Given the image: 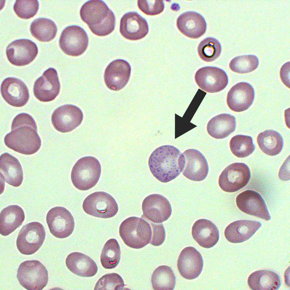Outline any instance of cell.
<instances>
[{
  "instance_id": "obj_9",
  "label": "cell",
  "mask_w": 290,
  "mask_h": 290,
  "mask_svg": "<svg viewBox=\"0 0 290 290\" xmlns=\"http://www.w3.org/2000/svg\"><path fill=\"white\" fill-rule=\"evenodd\" d=\"M251 172L247 165L236 162L226 167L220 175L218 184L223 191L232 193L245 186L251 177Z\"/></svg>"
},
{
  "instance_id": "obj_27",
  "label": "cell",
  "mask_w": 290,
  "mask_h": 290,
  "mask_svg": "<svg viewBox=\"0 0 290 290\" xmlns=\"http://www.w3.org/2000/svg\"><path fill=\"white\" fill-rule=\"evenodd\" d=\"M0 173L1 180L14 187H19L22 183L23 173L21 165L16 158L8 153L0 156Z\"/></svg>"
},
{
  "instance_id": "obj_17",
  "label": "cell",
  "mask_w": 290,
  "mask_h": 290,
  "mask_svg": "<svg viewBox=\"0 0 290 290\" xmlns=\"http://www.w3.org/2000/svg\"><path fill=\"white\" fill-rule=\"evenodd\" d=\"M236 202L238 208L245 213L266 221L271 219L264 200L255 191L248 190L243 192L237 196Z\"/></svg>"
},
{
  "instance_id": "obj_7",
  "label": "cell",
  "mask_w": 290,
  "mask_h": 290,
  "mask_svg": "<svg viewBox=\"0 0 290 290\" xmlns=\"http://www.w3.org/2000/svg\"><path fill=\"white\" fill-rule=\"evenodd\" d=\"M82 207L87 214L105 219L114 217L118 210L115 199L103 191L95 192L88 195L84 199Z\"/></svg>"
},
{
  "instance_id": "obj_33",
  "label": "cell",
  "mask_w": 290,
  "mask_h": 290,
  "mask_svg": "<svg viewBox=\"0 0 290 290\" xmlns=\"http://www.w3.org/2000/svg\"><path fill=\"white\" fill-rule=\"evenodd\" d=\"M30 30L32 35L42 42L50 41L56 36L57 29L52 20L41 17L35 19L31 24Z\"/></svg>"
},
{
  "instance_id": "obj_4",
  "label": "cell",
  "mask_w": 290,
  "mask_h": 290,
  "mask_svg": "<svg viewBox=\"0 0 290 290\" xmlns=\"http://www.w3.org/2000/svg\"><path fill=\"white\" fill-rule=\"evenodd\" d=\"M153 223L142 215L141 217H129L119 226L120 236L128 246L135 249L142 248L150 242Z\"/></svg>"
},
{
  "instance_id": "obj_24",
  "label": "cell",
  "mask_w": 290,
  "mask_h": 290,
  "mask_svg": "<svg viewBox=\"0 0 290 290\" xmlns=\"http://www.w3.org/2000/svg\"><path fill=\"white\" fill-rule=\"evenodd\" d=\"M176 25L179 30L185 36L197 39L205 33L207 25L204 18L194 11L185 12L178 17Z\"/></svg>"
},
{
  "instance_id": "obj_22",
  "label": "cell",
  "mask_w": 290,
  "mask_h": 290,
  "mask_svg": "<svg viewBox=\"0 0 290 290\" xmlns=\"http://www.w3.org/2000/svg\"><path fill=\"white\" fill-rule=\"evenodd\" d=\"M255 92L249 83L239 82L233 86L228 92L226 98L227 104L231 110L236 112L243 111L252 104Z\"/></svg>"
},
{
  "instance_id": "obj_37",
  "label": "cell",
  "mask_w": 290,
  "mask_h": 290,
  "mask_svg": "<svg viewBox=\"0 0 290 290\" xmlns=\"http://www.w3.org/2000/svg\"><path fill=\"white\" fill-rule=\"evenodd\" d=\"M222 51L220 44L215 38L208 37L203 39L197 48L198 55L203 60L212 62L220 56Z\"/></svg>"
},
{
  "instance_id": "obj_36",
  "label": "cell",
  "mask_w": 290,
  "mask_h": 290,
  "mask_svg": "<svg viewBox=\"0 0 290 290\" xmlns=\"http://www.w3.org/2000/svg\"><path fill=\"white\" fill-rule=\"evenodd\" d=\"M229 145L232 153L239 158L249 156L255 148L252 137L242 135H236L232 137L230 141Z\"/></svg>"
},
{
  "instance_id": "obj_43",
  "label": "cell",
  "mask_w": 290,
  "mask_h": 290,
  "mask_svg": "<svg viewBox=\"0 0 290 290\" xmlns=\"http://www.w3.org/2000/svg\"><path fill=\"white\" fill-rule=\"evenodd\" d=\"M286 63L281 67L280 73V77L283 83L289 88V66L287 68L286 67Z\"/></svg>"
},
{
  "instance_id": "obj_13",
  "label": "cell",
  "mask_w": 290,
  "mask_h": 290,
  "mask_svg": "<svg viewBox=\"0 0 290 290\" xmlns=\"http://www.w3.org/2000/svg\"><path fill=\"white\" fill-rule=\"evenodd\" d=\"M83 118V113L79 107L72 104H65L55 110L51 116V121L57 130L66 133L79 126Z\"/></svg>"
},
{
  "instance_id": "obj_16",
  "label": "cell",
  "mask_w": 290,
  "mask_h": 290,
  "mask_svg": "<svg viewBox=\"0 0 290 290\" xmlns=\"http://www.w3.org/2000/svg\"><path fill=\"white\" fill-rule=\"evenodd\" d=\"M60 89L57 72L55 68H50L35 81L33 91L37 99L45 102L54 100L58 95Z\"/></svg>"
},
{
  "instance_id": "obj_2",
  "label": "cell",
  "mask_w": 290,
  "mask_h": 290,
  "mask_svg": "<svg viewBox=\"0 0 290 290\" xmlns=\"http://www.w3.org/2000/svg\"><path fill=\"white\" fill-rule=\"evenodd\" d=\"M148 164L153 176L159 181L166 183L174 179L182 172L183 156L174 146L163 145L151 154Z\"/></svg>"
},
{
  "instance_id": "obj_34",
  "label": "cell",
  "mask_w": 290,
  "mask_h": 290,
  "mask_svg": "<svg viewBox=\"0 0 290 290\" xmlns=\"http://www.w3.org/2000/svg\"><path fill=\"white\" fill-rule=\"evenodd\" d=\"M151 282L155 290H173L176 284V278L171 268L166 265H161L154 271Z\"/></svg>"
},
{
  "instance_id": "obj_40",
  "label": "cell",
  "mask_w": 290,
  "mask_h": 290,
  "mask_svg": "<svg viewBox=\"0 0 290 290\" xmlns=\"http://www.w3.org/2000/svg\"><path fill=\"white\" fill-rule=\"evenodd\" d=\"M124 283L122 277L118 274L112 273L103 276L97 281L95 290L123 289Z\"/></svg>"
},
{
  "instance_id": "obj_5",
  "label": "cell",
  "mask_w": 290,
  "mask_h": 290,
  "mask_svg": "<svg viewBox=\"0 0 290 290\" xmlns=\"http://www.w3.org/2000/svg\"><path fill=\"white\" fill-rule=\"evenodd\" d=\"M101 172V165L97 159L92 156L83 157L73 166L71 174V181L77 189L88 190L96 184Z\"/></svg>"
},
{
  "instance_id": "obj_8",
  "label": "cell",
  "mask_w": 290,
  "mask_h": 290,
  "mask_svg": "<svg viewBox=\"0 0 290 290\" xmlns=\"http://www.w3.org/2000/svg\"><path fill=\"white\" fill-rule=\"evenodd\" d=\"M46 231L42 224L37 222L23 226L16 240L18 249L22 254L30 255L37 252L45 239Z\"/></svg>"
},
{
  "instance_id": "obj_20",
  "label": "cell",
  "mask_w": 290,
  "mask_h": 290,
  "mask_svg": "<svg viewBox=\"0 0 290 290\" xmlns=\"http://www.w3.org/2000/svg\"><path fill=\"white\" fill-rule=\"evenodd\" d=\"M131 71L130 64L122 59H117L110 63L104 73V82L110 89L117 91L123 88L128 83Z\"/></svg>"
},
{
  "instance_id": "obj_12",
  "label": "cell",
  "mask_w": 290,
  "mask_h": 290,
  "mask_svg": "<svg viewBox=\"0 0 290 290\" xmlns=\"http://www.w3.org/2000/svg\"><path fill=\"white\" fill-rule=\"evenodd\" d=\"M195 79L201 89L211 93L224 89L228 82L226 72L222 69L214 66H207L199 69L195 73Z\"/></svg>"
},
{
  "instance_id": "obj_39",
  "label": "cell",
  "mask_w": 290,
  "mask_h": 290,
  "mask_svg": "<svg viewBox=\"0 0 290 290\" xmlns=\"http://www.w3.org/2000/svg\"><path fill=\"white\" fill-rule=\"evenodd\" d=\"M39 3L37 0H17L13 10L20 18L28 19L34 17L37 13Z\"/></svg>"
},
{
  "instance_id": "obj_15",
  "label": "cell",
  "mask_w": 290,
  "mask_h": 290,
  "mask_svg": "<svg viewBox=\"0 0 290 290\" xmlns=\"http://www.w3.org/2000/svg\"><path fill=\"white\" fill-rule=\"evenodd\" d=\"M6 55L12 64L23 66L28 64L36 58L38 53L37 45L31 40L21 39L14 40L7 46Z\"/></svg>"
},
{
  "instance_id": "obj_38",
  "label": "cell",
  "mask_w": 290,
  "mask_h": 290,
  "mask_svg": "<svg viewBox=\"0 0 290 290\" xmlns=\"http://www.w3.org/2000/svg\"><path fill=\"white\" fill-rule=\"evenodd\" d=\"M259 60L254 55H244L233 59L229 64L231 70L240 74H246L254 71L258 67Z\"/></svg>"
},
{
  "instance_id": "obj_25",
  "label": "cell",
  "mask_w": 290,
  "mask_h": 290,
  "mask_svg": "<svg viewBox=\"0 0 290 290\" xmlns=\"http://www.w3.org/2000/svg\"><path fill=\"white\" fill-rule=\"evenodd\" d=\"M259 222L247 220L234 221L226 228L224 234L226 240L234 243H242L251 238L261 226Z\"/></svg>"
},
{
  "instance_id": "obj_42",
  "label": "cell",
  "mask_w": 290,
  "mask_h": 290,
  "mask_svg": "<svg viewBox=\"0 0 290 290\" xmlns=\"http://www.w3.org/2000/svg\"><path fill=\"white\" fill-rule=\"evenodd\" d=\"M153 233L150 243L155 246L161 245L164 241L166 238L165 228L162 223H153Z\"/></svg>"
},
{
  "instance_id": "obj_35",
  "label": "cell",
  "mask_w": 290,
  "mask_h": 290,
  "mask_svg": "<svg viewBox=\"0 0 290 290\" xmlns=\"http://www.w3.org/2000/svg\"><path fill=\"white\" fill-rule=\"evenodd\" d=\"M121 250L117 240L114 238L108 240L104 245L100 256L102 266L106 269L115 268L119 263Z\"/></svg>"
},
{
  "instance_id": "obj_28",
  "label": "cell",
  "mask_w": 290,
  "mask_h": 290,
  "mask_svg": "<svg viewBox=\"0 0 290 290\" xmlns=\"http://www.w3.org/2000/svg\"><path fill=\"white\" fill-rule=\"evenodd\" d=\"M66 266L75 274L82 277H91L97 273L98 268L96 263L90 257L82 253H72L67 256Z\"/></svg>"
},
{
  "instance_id": "obj_32",
  "label": "cell",
  "mask_w": 290,
  "mask_h": 290,
  "mask_svg": "<svg viewBox=\"0 0 290 290\" xmlns=\"http://www.w3.org/2000/svg\"><path fill=\"white\" fill-rule=\"evenodd\" d=\"M257 140L260 149L270 156H273L279 154L283 147L282 136L279 133L273 130H267L260 133Z\"/></svg>"
},
{
  "instance_id": "obj_21",
  "label": "cell",
  "mask_w": 290,
  "mask_h": 290,
  "mask_svg": "<svg viewBox=\"0 0 290 290\" xmlns=\"http://www.w3.org/2000/svg\"><path fill=\"white\" fill-rule=\"evenodd\" d=\"M1 90L4 100L14 107L23 106L29 99L27 86L23 81L17 78L9 77L4 79L1 83Z\"/></svg>"
},
{
  "instance_id": "obj_30",
  "label": "cell",
  "mask_w": 290,
  "mask_h": 290,
  "mask_svg": "<svg viewBox=\"0 0 290 290\" xmlns=\"http://www.w3.org/2000/svg\"><path fill=\"white\" fill-rule=\"evenodd\" d=\"M23 209L17 205H9L4 208L0 214V233L6 236L20 226L25 219Z\"/></svg>"
},
{
  "instance_id": "obj_1",
  "label": "cell",
  "mask_w": 290,
  "mask_h": 290,
  "mask_svg": "<svg viewBox=\"0 0 290 290\" xmlns=\"http://www.w3.org/2000/svg\"><path fill=\"white\" fill-rule=\"evenodd\" d=\"M34 118L25 113L19 114L13 119L11 131L5 136L4 142L10 149L22 154L31 155L36 153L41 145Z\"/></svg>"
},
{
  "instance_id": "obj_14",
  "label": "cell",
  "mask_w": 290,
  "mask_h": 290,
  "mask_svg": "<svg viewBox=\"0 0 290 290\" xmlns=\"http://www.w3.org/2000/svg\"><path fill=\"white\" fill-rule=\"evenodd\" d=\"M142 215L151 222L160 223L167 220L172 213L171 204L162 195L154 194L146 197L142 205Z\"/></svg>"
},
{
  "instance_id": "obj_23",
  "label": "cell",
  "mask_w": 290,
  "mask_h": 290,
  "mask_svg": "<svg viewBox=\"0 0 290 290\" xmlns=\"http://www.w3.org/2000/svg\"><path fill=\"white\" fill-rule=\"evenodd\" d=\"M148 30L147 21L137 12L126 13L121 19L119 32L126 39L133 41L140 39L147 35Z\"/></svg>"
},
{
  "instance_id": "obj_31",
  "label": "cell",
  "mask_w": 290,
  "mask_h": 290,
  "mask_svg": "<svg viewBox=\"0 0 290 290\" xmlns=\"http://www.w3.org/2000/svg\"><path fill=\"white\" fill-rule=\"evenodd\" d=\"M235 118L229 114L223 113L212 118L208 122L207 130L209 134L217 139L226 137L235 130Z\"/></svg>"
},
{
  "instance_id": "obj_19",
  "label": "cell",
  "mask_w": 290,
  "mask_h": 290,
  "mask_svg": "<svg viewBox=\"0 0 290 290\" xmlns=\"http://www.w3.org/2000/svg\"><path fill=\"white\" fill-rule=\"evenodd\" d=\"M203 266L200 253L192 246L186 247L181 252L177 261V267L181 276L187 280H193L201 273Z\"/></svg>"
},
{
  "instance_id": "obj_26",
  "label": "cell",
  "mask_w": 290,
  "mask_h": 290,
  "mask_svg": "<svg viewBox=\"0 0 290 290\" xmlns=\"http://www.w3.org/2000/svg\"><path fill=\"white\" fill-rule=\"evenodd\" d=\"M191 232L194 239L200 246L205 248L213 247L219 239L218 228L211 221L206 219L197 220L192 226Z\"/></svg>"
},
{
  "instance_id": "obj_29",
  "label": "cell",
  "mask_w": 290,
  "mask_h": 290,
  "mask_svg": "<svg viewBox=\"0 0 290 290\" xmlns=\"http://www.w3.org/2000/svg\"><path fill=\"white\" fill-rule=\"evenodd\" d=\"M247 282L253 290H277L281 284L279 275L273 271L267 270L253 272L249 276Z\"/></svg>"
},
{
  "instance_id": "obj_6",
  "label": "cell",
  "mask_w": 290,
  "mask_h": 290,
  "mask_svg": "<svg viewBox=\"0 0 290 290\" xmlns=\"http://www.w3.org/2000/svg\"><path fill=\"white\" fill-rule=\"evenodd\" d=\"M17 278L20 284L28 290H41L47 285L48 271L39 261L26 260L19 265Z\"/></svg>"
},
{
  "instance_id": "obj_41",
  "label": "cell",
  "mask_w": 290,
  "mask_h": 290,
  "mask_svg": "<svg viewBox=\"0 0 290 290\" xmlns=\"http://www.w3.org/2000/svg\"><path fill=\"white\" fill-rule=\"evenodd\" d=\"M137 5L142 12L149 15L158 14L164 8V4L162 0H138Z\"/></svg>"
},
{
  "instance_id": "obj_18",
  "label": "cell",
  "mask_w": 290,
  "mask_h": 290,
  "mask_svg": "<svg viewBox=\"0 0 290 290\" xmlns=\"http://www.w3.org/2000/svg\"><path fill=\"white\" fill-rule=\"evenodd\" d=\"M184 168L183 174L188 179L195 181L204 180L209 172V166L204 156L199 151L190 149L183 153Z\"/></svg>"
},
{
  "instance_id": "obj_11",
  "label": "cell",
  "mask_w": 290,
  "mask_h": 290,
  "mask_svg": "<svg viewBox=\"0 0 290 290\" xmlns=\"http://www.w3.org/2000/svg\"><path fill=\"white\" fill-rule=\"evenodd\" d=\"M46 221L50 232L57 238L68 237L74 229L75 222L72 215L63 207L51 208L47 213Z\"/></svg>"
},
{
  "instance_id": "obj_3",
  "label": "cell",
  "mask_w": 290,
  "mask_h": 290,
  "mask_svg": "<svg viewBox=\"0 0 290 290\" xmlns=\"http://www.w3.org/2000/svg\"><path fill=\"white\" fill-rule=\"evenodd\" d=\"M80 15L94 34L99 36L107 35L114 30L115 18L113 11L103 1L91 0L81 7Z\"/></svg>"
},
{
  "instance_id": "obj_10",
  "label": "cell",
  "mask_w": 290,
  "mask_h": 290,
  "mask_svg": "<svg viewBox=\"0 0 290 290\" xmlns=\"http://www.w3.org/2000/svg\"><path fill=\"white\" fill-rule=\"evenodd\" d=\"M89 39L85 30L76 25L70 26L64 29L60 35L59 44L66 55L77 57L82 55L88 46Z\"/></svg>"
}]
</instances>
